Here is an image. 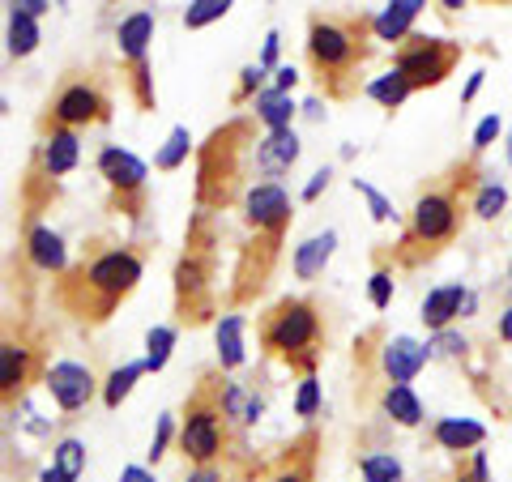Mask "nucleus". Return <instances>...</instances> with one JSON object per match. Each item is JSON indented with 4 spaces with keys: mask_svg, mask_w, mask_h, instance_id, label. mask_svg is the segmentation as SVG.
Listing matches in <instances>:
<instances>
[{
    "mask_svg": "<svg viewBox=\"0 0 512 482\" xmlns=\"http://www.w3.org/2000/svg\"><path fill=\"white\" fill-rule=\"evenodd\" d=\"M303 111H308L312 120H320V116H325V111H320V99H308V103H303Z\"/></svg>",
    "mask_w": 512,
    "mask_h": 482,
    "instance_id": "53",
    "label": "nucleus"
},
{
    "mask_svg": "<svg viewBox=\"0 0 512 482\" xmlns=\"http://www.w3.org/2000/svg\"><path fill=\"white\" fill-rule=\"evenodd\" d=\"M504 154H508V167H512V133L504 137Z\"/></svg>",
    "mask_w": 512,
    "mask_h": 482,
    "instance_id": "54",
    "label": "nucleus"
},
{
    "mask_svg": "<svg viewBox=\"0 0 512 482\" xmlns=\"http://www.w3.org/2000/svg\"><path fill=\"white\" fill-rule=\"evenodd\" d=\"M175 316H180V325H205V320L214 316V252L210 244H197V239H188L184 256L175 261Z\"/></svg>",
    "mask_w": 512,
    "mask_h": 482,
    "instance_id": "11",
    "label": "nucleus"
},
{
    "mask_svg": "<svg viewBox=\"0 0 512 482\" xmlns=\"http://www.w3.org/2000/svg\"><path fill=\"white\" fill-rule=\"evenodd\" d=\"M453 482H491V465H487V453H470L466 461L457 465V478Z\"/></svg>",
    "mask_w": 512,
    "mask_h": 482,
    "instance_id": "43",
    "label": "nucleus"
},
{
    "mask_svg": "<svg viewBox=\"0 0 512 482\" xmlns=\"http://www.w3.org/2000/svg\"><path fill=\"white\" fill-rule=\"evenodd\" d=\"M231 9H235L231 0H192V5L184 9V26H188V30L214 26V22H222V18H227Z\"/></svg>",
    "mask_w": 512,
    "mask_h": 482,
    "instance_id": "36",
    "label": "nucleus"
},
{
    "mask_svg": "<svg viewBox=\"0 0 512 482\" xmlns=\"http://www.w3.org/2000/svg\"><path fill=\"white\" fill-rule=\"evenodd\" d=\"M141 278H146V256L128 244H116V248H103L86 256V261H77L56 282L52 299L64 316L82 320V325H103L137 291Z\"/></svg>",
    "mask_w": 512,
    "mask_h": 482,
    "instance_id": "2",
    "label": "nucleus"
},
{
    "mask_svg": "<svg viewBox=\"0 0 512 482\" xmlns=\"http://www.w3.org/2000/svg\"><path fill=\"white\" fill-rule=\"evenodd\" d=\"M427 363H431L427 342H414V337H406V333L384 337V342H380V355H376V367H380L384 384H410Z\"/></svg>",
    "mask_w": 512,
    "mask_h": 482,
    "instance_id": "16",
    "label": "nucleus"
},
{
    "mask_svg": "<svg viewBox=\"0 0 512 482\" xmlns=\"http://www.w3.org/2000/svg\"><path fill=\"white\" fill-rule=\"evenodd\" d=\"M423 9H427L423 0H389V5H380V13H372L376 43H397L402 47L414 35V22H419Z\"/></svg>",
    "mask_w": 512,
    "mask_h": 482,
    "instance_id": "19",
    "label": "nucleus"
},
{
    "mask_svg": "<svg viewBox=\"0 0 512 482\" xmlns=\"http://www.w3.org/2000/svg\"><path fill=\"white\" fill-rule=\"evenodd\" d=\"M43 389H47V397L56 401L60 414H77V410H86L90 401L103 393V384H99V376H94L86 363L64 359V363H47Z\"/></svg>",
    "mask_w": 512,
    "mask_h": 482,
    "instance_id": "12",
    "label": "nucleus"
},
{
    "mask_svg": "<svg viewBox=\"0 0 512 482\" xmlns=\"http://www.w3.org/2000/svg\"><path fill=\"white\" fill-rule=\"evenodd\" d=\"M265 82H269V69H261V64H244V69H239V82L231 90V107H252L269 90Z\"/></svg>",
    "mask_w": 512,
    "mask_h": 482,
    "instance_id": "33",
    "label": "nucleus"
},
{
    "mask_svg": "<svg viewBox=\"0 0 512 482\" xmlns=\"http://www.w3.org/2000/svg\"><path fill=\"white\" fill-rule=\"evenodd\" d=\"M150 43H154V13L137 9L116 26V52L124 64V82L133 94L137 111H154L158 94H154V69H150Z\"/></svg>",
    "mask_w": 512,
    "mask_h": 482,
    "instance_id": "9",
    "label": "nucleus"
},
{
    "mask_svg": "<svg viewBox=\"0 0 512 482\" xmlns=\"http://www.w3.org/2000/svg\"><path fill=\"white\" fill-rule=\"evenodd\" d=\"M316 448H320V436H316V431H303V436L282 453V461L265 474V482H312V474H316Z\"/></svg>",
    "mask_w": 512,
    "mask_h": 482,
    "instance_id": "21",
    "label": "nucleus"
},
{
    "mask_svg": "<svg viewBox=\"0 0 512 482\" xmlns=\"http://www.w3.org/2000/svg\"><path fill=\"white\" fill-rule=\"evenodd\" d=\"M214 346H218V372H239L248 359V350H244V316H218V325H214Z\"/></svg>",
    "mask_w": 512,
    "mask_h": 482,
    "instance_id": "25",
    "label": "nucleus"
},
{
    "mask_svg": "<svg viewBox=\"0 0 512 482\" xmlns=\"http://www.w3.org/2000/svg\"><path fill=\"white\" fill-rule=\"evenodd\" d=\"M111 120V94L94 73H69L60 82V90L47 99L39 128H69L82 133L90 124H107Z\"/></svg>",
    "mask_w": 512,
    "mask_h": 482,
    "instance_id": "7",
    "label": "nucleus"
},
{
    "mask_svg": "<svg viewBox=\"0 0 512 482\" xmlns=\"http://www.w3.org/2000/svg\"><path fill=\"white\" fill-rule=\"evenodd\" d=\"M295 111H299V103H295V94H282V90H274L269 86L261 99L252 103V120L265 128V133H286V128L295 124Z\"/></svg>",
    "mask_w": 512,
    "mask_h": 482,
    "instance_id": "26",
    "label": "nucleus"
},
{
    "mask_svg": "<svg viewBox=\"0 0 512 482\" xmlns=\"http://www.w3.org/2000/svg\"><path fill=\"white\" fill-rule=\"evenodd\" d=\"M466 299H470V286L466 282H444L436 291H427L423 308H419V320L427 325V333H444L453 329L461 316H466Z\"/></svg>",
    "mask_w": 512,
    "mask_h": 482,
    "instance_id": "18",
    "label": "nucleus"
},
{
    "mask_svg": "<svg viewBox=\"0 0 512 482\" xmlns=\"http://www.w3.org/2000/svg\"><path fill=\"white\" fill-rule=\"evenodd\" d=\"M22 256L30 269L52 273V278H64L69 265V248H64V235L52 231L47 222H22Z\"/></svg>",
    "mask_w": 512,
    "mask_h": 482,
    "instance_id": "15",
    "label": "nucleus"
},
{
    "mask_svg": "<svg viewBox=\"0 0 512 482\" xmlns=\"http://www.w3.org/2000/svg\"><path fill=\"white\" fill-rule=\"evenodd\" d=\"M333 252H338V231H316V235H308V239H303V244L291 252L295 278H299V282L325 278V269H329V261H333Z\"/></svg>",
    "mask_w": 512,
    "mask_h": 482,
    "instance_id": "20",
    "label": "nucleus"
},
{
    "mask_svg": "<svg viewBox=\"0 0 512 482\" xmlns=\"http://www.w3.org/2000/svg\"><path fill=\"white\" fill-rule=\"evenodd\" d=\"M269 86L282 90V94H291V90L299 86V69H295V64H282V69L274 73V82H269Z\"/></svg>",
    "mask_w": 512,
    "mask_h": 482,
    "instance_id": "47",
    "label": "nucleus"
},
{
    "mask_svg": "<svg viewBox=\"0 0 512 482\" xmlns=\"http://www.w3.org/2000/svg\"><path fill=\"white\" fill-rule=\"evenodd\" d=\"M13 13H22V18H47V13H52V5H47V0H13V5H9Z\"/></svg>",
    "mask_w": 512,
    "mask_h": 482,
    "instance_id": "46",
    "label": "nucleus"
},
{
    "mask_svg": "<svg viewBox=\"0 0 512 482\" xmlns=\"http://www.w3.org/2000/svg\"><path fill=\"white\" fill-rule=\"evenodd\" d=\"M359 474H363V482H406V465L393 453H363Z\"/></svg>",
    "mask_w": 512,
    "mask_h": 482,
    "instance_id": "32",
    "label": "nucleus"
},
{
    "mask_svg": "<svg viewBox=\"0 0 512 482\" xmlns=\"http://www.w3.org/2000/svg\"><path fill=\"white\" fill-rule=\"evenodd\" d=\"M184 461L192 470L201 465H218L227 453V414H222V372H205L201 384L188 393L180 410V444Z\"/></svg>",
    "mask_w": 512,
    "mask_h": 482,
    "instance_id": "6",
    "label": "nucleus"
},
{
    "mask_svg": "<svg viewBox=\"0 0 512 482\" xmlns=\"http://www.w3.org/2000/svg\"><path fill=\"white\" fill-rule=\"evenodd\" d=\"M500 137H504V120H500V111H491V116H483V120H478V128H474L470 154H474V158H483Z\"/></svg>",
    "mask_w": 512,
    "mask_h": 482,
    "instance_id": "41",
    "label": "nucleus"
},
{
    "mask_svg": "<svg viewBox=\"0 0 512 482\" xmlns=\"http://www.w3.org/2000/svg\"><path fill=\"white\" fill-rule=\"evenodd\" d=\"M380 410H384V419L397 423V427H406V431L423 427V419H427L423 401H419V393H414L410 384H384V389H380Z\"/></svg>",
    "mask_w": 512,
    "mask_h": 482,
    "instance_id": "23",
    "label": "nucleus"
},
{
    "mask_svg": "<svg viewBox=\"0 0 512 482\" xmlns=\"http://www.w3.org/2000/svg\"><path fill=\"white\" fill-rule=\"evenodd\" d=\"M256 141L252 137V120H231L210 133V141L197 150V205L201 214L210 210H227V205L244 201V192L252 188L244 175L248 163L256 158Z\"/></svg>",
    "mask_w": 512,
    "mask_h": 482,
    "instance_id": "4",
    "label": "nucleus"
},
{
    "mask_svg": "<svg viewBox=\"0 0 512 482\" xmlns=\"http://www.w3.org/2000/svg\"><path fill=\"white\" fill-rule=\"evenodd\" d=\"M320 401H325V393H320V380L316 376H303L299 380V393H295V414L312 423L316 414H320Z\"/></svg>",
    "mask_w": 512,
    "mask_h": 482,
    "instance_id": "42",
    "label": "nucleus"
},
{
    "mask_svg": "<svg viewBox=\"0 0 512 482\" xmlns=\"http://www.w3.org/2000/svg\"><path fill=\"white\" fill-rule=\"evenodd\" d=\"M483 180H487V175L478 171L474 154L461 158V163L448 175H440V180H431L419 197H414L406 231L393 244V261L402 269H414V265L431 261V256H440L461 235V222H466V201L474 197V188Z\"/></svg>",
    "mask_w": 512,
    "mask_h": 482,
    "instance_id": "1",
    "label": "nucleus"
},
{
    "mask_svg": "<svg viewBox=\"0 0 512 482\" xmlns=\"http://www.w3.org/2000/svg\"><path fill=\"white\" fill-rule=\"evenodd\" d=\"M175 337H180V329L175 325H154L146 333V372H163L171 350H175Z\"/></svg>",
    "mask_w": 512,
    "mask_h": 482,
    "instance_id": "34",
    "label": "nucleus"
},
{
    "mask_svg": "<svg viewBox=\"0 0 512 482\" xmlns=\"http://www.w3.org/2000/svg\"><path fill=\"white\" fill-rule=\"evenodd\" d=\"M94 167H99V180L111 192V210L124 214L128 222L146 218V205H150V167L141 163L133 150L103 146L99 158H94Z\"/></svg>",
    "mask_w": 512,
    "mask_h": 482,
    "instance_id": "8",
    "label": "nucleus"
},
{
    "mask_svg": "<svg viewBox=\"0 0 512 482\" xmlns=\"http://www.w3.org/2000/svg\"><path fill=\"white\" fill-rule=\"evenodd\" d=\"M222 414H227V423H235V427H252V423H261V414H265V397L248 389V384L222 376Z\"/></svg>",
    "mask_w": 512,
    "mask_h": 482,
    "instance_id": "24",
    "label": "nucleus"
},
{
    "mask_svg": "<svg viewBox=\"0 0 512 482\" xmlns=\"http://www.w3.org/2000/svg\"><path fill=\"white\" fill-rule=\"evenodd\" d=\"M39 482H77V478H69L64 470H56V465H47V470L39 474Z\"/></svg>",
    "mask_w": 512,
    "mask_h": 482,
    "instance_id": "52",
    "label": "nucleus"
},
{
    "mask_svg": "<svg viewBox=\"0 0 512 482\" xmlns=\"http://www.w3.org/2000/svg\"><path fill=\"white\" fill-rule=\"evenodd\" d=\"M184 482H222V470L218 465H201V470H192Z\"/></svg>",
    "mask_w": 512,
    "mask_h": 482,
    "instance_id": "51",
    "label": "nucleus"
},
{
    "mask_svg": "<svg viewBox=\"0 0 512 482\" xmlns=\"http://www.w3.org/2000/svg\"><path fill=\"white\" fill-rule=\"evenodd\" d=\"M367 299H372V308L384 312L393 303V265H376L372 269V278H367Z\"/></svg>",
    "mask_w": 512,
    "mask_h": 482,
    "instance_id": "40",
    "label": "nucleus"
},
{
    "mask_svg": "<svg viewBox=\"0 0 512 482\" xmlns=\"http://www.w3.org/2000/svg\"><path fill=\"white\" fill-rule=\"evenodd\" d=\"M427 355L431 359H466L470 342H466V333H461V329H444V333L427 337Z\"/></svg>",
    "mask_w": 512,
    "mask_h": 482,
    "instance_id": "37",
    "label": "nucleus"
},
{
    "mask_svg": "<svg viewBox=\"0 0 512 482\" xmlns=\"http://www.w3.org/2000/svg\"><path fill=\"white\" fill-rule=\"evenodd\" d=\"M299 154H303V146H299V133H295V128H286V133H265L261 141H256L252 167H256V175H261V180L278 184L282 175L299 163Z\"/></svg>",
    "mask_w": 512,
    "mask_h": 482,
    "instance_id": "17",
    "label": "nucleus"
},
{
    "mask_svg": "<svg viewBox=\"0 0 512 482\" xmlns=\"http://www.w3.org/2000/svg\"><path fill=\"white\" fill-rule=\"evenodd\" d=\"M461 56H466V47H461L457 39L410 35L402 47H397L393 69L406 77L414 94H419V90H436V86H444L448 77H453V69L461 64Z\"/></svg>",
    "mask_w": 512,
    "mask_h": 482,
    "instance_id": "10",
    "label": "nucleus"
},
{
    "mask_svg": "<svg viewBox=\"0 0 512 482\" xmlns=\"http://www.w3.org/2000/svg\"><path fill=\"white\" fill-rule=\"evenodd\" d=\"M256 337H261V350L282 359L291 372L316 376L320 355H325V337H329L325 312H320V303L308 295H286L261 316Z\"/></svg>",
    "mask_w": 512,
    "mask_h": 482,
    "instance_id": "5",
    "label": "nucleus"
},
{
    "mask_svg": "<svg viewBox=\"0 0 512 482\" xmlns=\"http://www.w3.org/2000/svg\"><path fill=\"white\" fill-rule=\"evenodd\" d=\"M483 82H487V73H483V69H474V73H470V82H466V90H461V107H470V103L478 99Z\"/></svg>",
    "mask_w": 512,
    "mask_h": 482,
    "instance_id": "48",
    "label": "nucleus"
},
{
    "mask_svg": "<svg viewBox=\"0 0 512 482\" xmlns=\"http://www.w3.org/2000/svg\"><path fill=\"white\" fill-rule=\"evenodd\" d=\"M363 94H367V99H372V103H380L384 111H397V107H402V103L410 99L414 90H410V82H406L402 73H397V69H389V73L372 77V82L363 86Z\"/></svg>",
    "mask_w": 512,
    "mask_h": 482,
    "instance_id": "28",
    "label": "nucleus"
},
{
    "mask_svg": "<svg viewBox=\"0 0 512 482\" xmlns=\"http://www.w3.org/2000/svg\"><path fill=\"white\" fill-rule=\"evenodd\" d=\"M350 184H355V192H359V197L367 201V214H372L376 222H393V218H397V210H393V201H389V197H384V192H380L376 184H367V180H359V175H355V180H350Z\"/></svg>",
    "mask_w": 512,
    "mask_h": 482,
    "instance_id": "39",
    "label": "nucleus"
},
{
    "mask_svg": "<svg viewBox=\"0 0 512 482\" xmlns=\"http://www.w3.org/2000/svg\"><path fill=\"white\" fill-rule=\"evenodd\" d=\"M495 337H500L504 346H512V303L500 312V320H495Z\"/></svg>",
    "mask_w": 512,
    "mask_h": 482,
    "instance_id": "49",
    "label": "nucleus"
},
{
    "mask_svg": "<svg viewBox=\"0 0 512 482\" xmlns=\"http://www.w3.org/2000/svg\"><path fill=\"white\" fill-rule=\"evenodd\" d=\"M508 210V188L500 180H483L474 188V197H470V214L474 218H483V222H495Z\"/></svg>",
    "mask_w": 512,
    "mask_h": 482,
    "instance_id": "30",
    "label": "nucleus"
},
{
    "mask_svg": "<svg viewBox=\"0 0 512 482\" xmlns=\"http://www.w3.org/2000/svg\"><path fill=\"white\" fill-rule=\"evenodd\" d=\"M120 482H158V478L146 470V465H124V470H120Z\"/></svg>",
    "mask_w": 512,
    "mask_h": 482,
    "instance_id": "50",
    "label": "nucleus"
},
{
    "mask_svg": "<svg viewBox=\"0 0 512 482\" xmlns=\"http://www.w3.org/2000/svg\"><path fill=\"white\" fill-rule=\"evenodd\" d=\"M372 13H312L308 18V69L325 99H350L359 69L372 56Z\"/></svg>",
    "mask_w": 512,
    "mask_h": 482,
    "instance_id": "3",
    "label": "nucleus"
},
{
    "mask_svg": "<svg viewBox=\"0 0 512 482\" xmlns=\"http://www.w3.org/2000/svg\"><path fill=\"white\" fill-rule=\"evenodd\" d=\"M329 180H333V167H320L308 184H303V192H299V201L303 205H312V201H320V192H329Z\"/></svg>",
    "mask_w": 512,
    "mask_h": 482,
    "instance_id": "44",
    "label": "nucleus"
},
{
    "mask_svg": "<svg viewBox=\"0 0 512 482\" xmlns=\"http://www.w3.org/2000/svg\"><path fill=\"white\" fill-rule=\"evenodd\" d=\"M278 52H282V35H278V30H269V35H265V47H261V60H256V64H261V69H269V73H278V69H282V64H278Z\"/></svg>",
    "mask_w": 512,
    "mask_h": 482,
    "instance_id": "45",
    "label": "nucleus"
},
{
    "mask_svg": "<svg viewBox=\"0 0 512 482\" xmlns=\"http://www.w3.org/2000/svg\"><path fill=\"white\" fill-rule=\"evenodd\" d=\"M146 376V359H137V363H120L116 372H111L107 380H103V406L107 410H120L124 401H128V393L137 389V380Z\"/></svg>",
    "mask_w": 512,
    "mask_h": 482,
    "instance_id": "27",
    "label": "nucleus"
},
{
    "mask_svg": "<svg viewBox=\"0 0 512 482\" xmlns=\"http://www.w3.org/2000/svg\"><path fill=\"white\" fill-rule=\"evenodd\" d=\"M171 444H180V419L175 414H158V427H154V440H150V461H163L167 457V448Z\"/></svg>",
    "mask_w": 512,
    "mask_h": 482,
    "instance_id": "38",
    "label": "nucleus"
},
{
    "mask_svg": "<svg viewBox=\"0 0 512 482\" xmlns=\"http://www.w3.org/2000/svg\"><path fill=\"white\" fill-rule=\"evenodd\" d=\"M188 154H192V133L184 124H175L167 133V141L158 146V154H154V171H180L188 163Z\"/></svg>",
    "mask_w": 512,
    "mask_h": 482,
    "instance_id": "29",
    "label": "nucleus"
},
{
    "mask_svg": "<svg viewBox=\"0 0 512 482\" xmlns=\"http://www.w3.org/2000/svg\"><path fill=\"white\" fill-rule=\"evenodd\" d=\"M5 39H9V56H13V60H26V56L39 47L43 35H39V22H35V18H22V13L9 9V35H5Z\"/></svg>",
    "mask_w": 512,
    "mask_h": 482,
    "instance_id": "31",
    "label": "nucleus"
},
{
    "mask_svg": "<svg viewBox=\"0 0 512 482\" xmlns=\"http://www.w3.org/2000/svg\"><path fill=\"white\" fill-rule=\"evenodd\" d=\"M77 158H82V137L77 133H69V128H39V146H35V158H30V175L56 184L77 167Z\"/></svg>",
    "mask_w": 512,
    "mask_h": 482,
    "instance_id": "14",
    "label": "nucleus"
},
{
    "mask_svg": "<svg viewBox=\"0 0 512 482\" xmlns=\"http://www.w3.org/2000/svg\"><path fill=\"white\" fill-rule=\"evenodd\" d=\"M431 440H436V448H444V453H478L487 440V427L478 419H436L431 423Z\"/></svg>",
    "mask_w": 512,
    "mask_h": 482,
    "instance_id": "22",
    "label": "nucleus"
},
{
    "mask_svg": "<svg viewBox=\"0 0 512 482\" xmlns=\"http://www.w3.org/2000/svg\"><path fill=\"white\" fill-rule=\"evenodd\" d=\"M43 372L47 367L39 359V350L5 337V342H0V401H5V410H18L30 393V384H35V376L43 380Z\"/></svg>",
    "mask_w": 512,
    "mask_h": 482,
    "instance_id": "13",
    "label": "nucleus"
},
{
    "mask_svg": "<svg viewBox=\"0 0 512 482\" xmlns=\"http://www.w3.org/2000/svg\"><path fill=\"white\" fill-rule=\"evenodd\" d=\"M508 286H512V265H508Z\"/></svg>",
    "mask_w": 512,
    "mask_h": 482,
    "instance_id": "55",
    "label": "nucleus"
},
{
    "mask_svg": "<svg viewBox=\"0 0 512 482\" xmlns=\"http://www.w3.org/2000/svg\"><path fill=\"white\" fill-rule=\"evenodd\" d=\"M52 465H56V470H64L69 478H82V470H86V444L77 440V436L56 440V448H52Z\"/></svg>",
    "mask_w": 512,
    "mask_h": 482,
    "instance_id": "35",
    "label": "nucleus"
}]
</instances>
